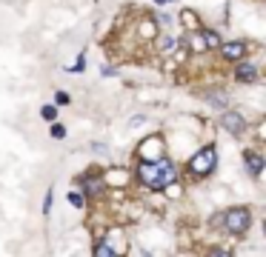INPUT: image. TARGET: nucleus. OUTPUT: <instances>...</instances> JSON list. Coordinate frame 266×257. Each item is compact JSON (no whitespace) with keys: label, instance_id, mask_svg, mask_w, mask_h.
Returning a JSON list of instances; mask_svg holds the SVG:
<instances>
[{"label":"nucleus","instance_id":"1","mask_svg":"<svg viewBox=\"0 0 266 257\" xmlns=\"http://www.w3.org/2000/svg\"><path fill=\"white\" fill-rule=\"evenodd\" d=\"M137 177L149 189H163V186H169L175 180V163H169L163 157L160 160H143L140 169H137Z\"/></svg>","mask_w":266,"mask_h":257},{"label":"nucleus","instance_id":"2","mask_svg":"<svg viewBox=\"0 0 266 257\" xmlns=\"http://www.w3.org/2000/svg\"><path fill=\"white\" fill-rule=\"evenodd\" d=\"M215 163H217V151L215 146H206V149H201L198 155L189 160V171L192 174H201V177H206V174H212L215 171Z\"/></svg>","mask_w":266,"mask_h":257},{"label":"nucleus","instance_id":"3","mask_svg":"<svg viewBox=\"0 0 266 257\" xmlns=\"http://www.w3.org/2000/svg\"><path fill=\"white\" fill-rule=\"evenodd\" d=\"M223 223H226V228H229L232 235H244L246 228H249V212L246 209H232L223 217Z\"/></svg>","mask_w":266,"mask_h":257},{"label":"nucleus","instance_id":"4","mask_svg":"<svg viewBox=\"0 0 266 257\" xmlns=\"http://www.w3.org/2000/svg\"><path fill=\"white\" fill-rule=\"evenodd\" d=\"M140 157L143 160H160L163 157V140L160 137H149L140 143Z\"/></svg>","mask_w":266,"mask_h":257},{"label":"nucleus","instance_id":"5","mask_svg":"<svg viewBox=\"0 0 266 257\" xmlns=\"http://www.w3.org/2000/svg\"><path fill=\"white\" fill-rule=\"evenodd\" d=\"M221 126L226 128V132H229V135H240V132H244V117H240V114H235V112H226L221 117Z\"/></svg>","mask_w":266,"mask_h":257},{"label":"nucleus","instance_id":"6","mask_svg":"<svg viewBox=\"0 0 266 257\" xmlns=\"http://www.w3.org/2000/svg\"><path fill=\"white\" fill-rule=\"evenodd\" d=\"M244 52H246L244 43H223V46H221V55L226 57V60H240Z\"/></svg>","mask_w":266,"mask_h":257},{"label":"nucleus","instance_id":"7","mask_svg":"<svg viewBox=\"0 0 266 257\" xmlns=\"http://www.w3.org/2000/svg\"><path fill=\"white\" fill-rule=\"evenodd\" d=\"M237 80H244V83H252V80H255V74H258V71H255V66L252 63H240L237 66Z\"/></svg>","mask_w":266,"mask_h":257},{"label":"nucleus","instance_id":"8","mask_svg":"<svg viewBox=\"0 0 266 257\" xmlns=\"http://www.w3.org/2000/svg\"><path fill=\"white\" fill-rule=\"evenodd\" d=\"M246 166H249L252 174H260V171H263V160H260L255 151H246Z\"/></svg>","mask_w":266,"mask_h":257},{"label":"nucleus","instance_id":"9","mask_svg":"<svg viewBox=\"0 0 266 257\" xmlns=\"http://www.w3.org/2000/svg\"><path fill=\"white\" fill-rule=\"evenodd\" d=\"M83 186H86V189H89V192H92V194H98V192H101V189H103V183H101V180H86V183H83Z\"/></svg>","mask_w":266,"mask_h":257},{"label":"nucleus","instance_id":"10","mask_svg":"<svg viewBox=\"0 0 266 257\" xmlns=\"http://www.w3.org/2000/svg\"><path fill=\"white\" fill-rule=\"evenodd\" d=\"M43 120H55V114H58V106H43Z\"/></svg>","mask_w":266,"mask_h":257},{"label":"nucleus","instance_id":"11","mask_svg":"<svg viewBox=\"0 0 266 257\" xmlns=\"http://www.w3.org/2000/svg\"><path fill=\"white\" fill-rule=\"evenodd\" d=\"M94 254H98V257H109V254H112V246H106V243H101V246L94 249Z\"/></svg>","mask_w":266,"mask_h":257},{"label":"nucleus","instance_id":"12","mask_svg":"<svg viewBox=\"0 0 266 257\" xmlns=\"http://www.w3.org/2000/svg\"><path fill=\"white\" fill-rule=\"evenodd\" d=\"M69 203H72L75 209H83V197H80L78 192H72V194H69Z\"/></svg>","mask_w":266,"mask_h":257},{"label":"nucleus","instance_id":"13","mask_svg":"<svg viewBox=\"0 0 266 257\" xmlns=\"http://www.w3.org/2000/svg\"><path fill=\"white\" fill-rule=\"evenodd\" d=\"M52 137H66V128L60 126V123H55V126H52Z\"/></svg>","mask_w":266,"mask_h":257},{"label":"nucleus","instance_id":"14","mask_svg":"<svg viewBox=\"0 0 266 257\" xmlns=\"http://www.w3.org/2000/svg\"><path fill=\"white\" fill-rule=\"evenodd\" d=\"M55 103H58V106H66V103H69V94H66V92H58V94H55Z\"/></svg>","mask_w":266,"mask_h":257},{"label":"nucleus","instance_id":"15","mask_svg":"<svg viewBox=\"0 0 266 257\" xmlns=\"http://www.w3.org/2000/svg\"><path fill=\"white\" fill-rule=\"evenodd\" d=\"M69 69H72V71H80V69H86V60H83V55H80V60H78V63H75V66H69Z\"/></svg>","mask_w":266,"mask_h":257},{"label":"nucleus","instance_id":"16","mask_svg":"<svg viewBox=\"0 0 266 257\" xmlns=\"http://www.w3.org/2000/svg\"><path fill=\"white\" fill-rule=\"evenodd\" d=\"M203 35H206V43H209V46H217V43H221L215 35H212V32H203Z\"/></svg>","mask_w":266,"mask_h":257},{"label":"nucleus","instance_id":"17","mask_svg":"<svg viewBox=\"0 0 266 257\" xmlns=\"http://www.w3.org/2000/svg\"><path fill=\"white\" fill-rule=\"evenodd\" d=\"M49 209H52V192L46 194V203H43V214H49Z\"/></svg>","mask_w":266,"mask_h":257},{"label":"nucleus","instance_id":"18","mask_svg":"<svg viewBox=\"0 0 266 257\" xmlns=\"http://www.w3.org/2000/svg\"><path fill=\"white\" fill-rule=\"evenodd\" d=\"M155 3H158V6H163V3H169V0H155Z\"/></svg>","mask_w":266,"mask_h":257}]
</instances>
